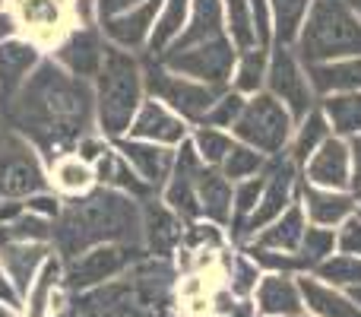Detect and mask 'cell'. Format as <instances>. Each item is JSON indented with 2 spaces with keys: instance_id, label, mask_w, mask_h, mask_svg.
<instances>
[{
  "instance_id": "6da1fadb",
  "label": "cell",
  "mask_w": 361,
  "mask_h": 317,
  "mask_svg": "<svg viewBox=\"0 0 361 317\" xmlns=\"http://www.w3.org/2000/svg\"><path fill=\"white\" fill-rule=\"evenodd\" d=\"M0 112L13 131L51 162L61 152H73L76 143L95 131V89L89 80L67 73L44 57L23 89L0 102Z\"/></svg>"
},
{
  "instance_id": "7a4b0ae2",
  "label": "cell",
  "mask_w": 361,
  "mask_h": 317,
  "mask_svg": "<svg viewBox=\"0 0 361 317\" xmlns=\"http://www.w3.org/2000/svg\"><path fill=\"white\" fill-rule=\"evenodd\" d=\"M54 251L61 261H73L76 254L95 248V244H143V216L140 200L121 191L95 184L82 197L63 200L61 216L54 219Z\"/></svg>"
},
{
  "instance_id": "3957f363",
  "label": "cell",
  "mask_w": 361,
  "mask_h": 317,
  "mask_svg": "<svg viewBox=\"0 0 361 317\" xmlns=\"http://www.w3.org/2000/svg\"><path fill=\"white\" fill-rule=\"evenodd\" d=\"M171 261L146 254L127 276L73 295L80 317H171Z\"/></svg>"
},
{
  "instance_id": "277c9868",
  "label": "cell",
  "mask_w": 361,
  "mask_h": 317,
  "mask_svg": "<svg viewBox=\"0 0 361 317\" xmlns=\"http://www.w3.org/2000/svg\"><path fill=\"white\" fill-rule=\"evenodd\" d=\"M95 89V131L108 140L127 137L140 105L146 99L143 80V54L121 51L108 44L99 76L92 80Z\"/></svg>"
},
{
  "instance_id": "5b68a950",
  "label": "cell",
  "mask_w": 361,
  "mask_h": 317,
  "mask_svg": "<svg viewBox=\"0 0 361 317\" xmlns=\"http://www.w3.org/2000/svg\"><path fill=\"white\" fill-rule=\"evenodd\" d=\"M292 48L305 67L339 61V57H358L361 19L349 6V0H314Z\"/></svg>"
},
{
  "instance_id": "8992f818",
  "label": "cell",
  "mask_w": 361,
  "mask_h": 317,
  "mask_svg": "<svg viewBox=\"0 0 361 317\" xmlns=\"http://www.w3.org/2000/svg\"><path fill=\"white\" fill-rule=\"evenodd\" d=\"M295 124H298V121L292 118V112H288L276 95H269L267 89H263V92L250 95V99L244 102V112H241V118L235 121V127H231V137H235L238 143L254 146L263 156H279V152H286L288 143H292Z\"/></svg>"
},
{
  "instance_id": "52a82bcc",
  "label": "cell",
  "mask_w": 361,
  "mask_h": 317,
  "mask_svg": "<svg viewBox=\"0 0 361 317\" xmlns=\"http://www.w3.org/2000/svg\"><path fill=\"white\" fill-rule=\"evenodd\" d=\"M48 162L0 114V203L48 191Z\"/></svg>"
},
{
  "instance_id": "ba28073f",
  "label": "cell",
  "mask_w": 361,
  "mask_h": 317,
  "mask_svg": "<svg viewBox=\"0 0 361 317\" xmlns=\"http://www.w3.org/2000/svg\"><path fill=\"white\" fill-rule=\"evenodd\" d=\"M146 257L143 244H95V248L76 254L73 261H63V286L70 295H82L89 289H99L105 282H114L127 276Z\"/></svg>"
},
{
  "instance_id": "9c48e42d",
  "label": "cell",
  "mask_w": 361,
  "mask_h": 317,
  "mask_svg": "<svg viewBox=\"0 0 361 317\" xmlns=\"http://www.w3.org/2000/svg\"><path fill=\"white\" fill-rule=\"evenodd\" d=\"M143 80H146V95L165 102L190 127L203 124L209 108L216 105L219 92H222V89H212L206 83H197L190 76H180L175 70L162 67L156 57H143Z\"/></svg>"
},
{
  "instance_id": "30bf717a",
  "label": "cell",
  "mask_w": 361,
  "mask_h": 317,
  "mask_svg": "<svg viewBox=\"0 0 361 317\" xmlns=\"http://www.w3.org/2000/svg\"><path fill=\"white\" fill-rule=\"evenodd\" d=\"M156 61L162 67L175 70L180 76H190L197 83H206L212 89H228L231 70H235V61H238V48L228 42V35H219V38H209V42L169 48Z\"/></svg>"
},
{
  "instance_id": "8fae6325",
  "label": "cell",
  "mask_w": 361,
  "mask_h": 317,
  "mask_svg": "<svg viewBox=\"0 0 361 317\" xmlns=\"http://www.w3.org/2000/svg\"><path fill=\"white\" fill-rule=\"evenodd\" d=\"M298 187H301V168L288 159V152H279V156H269L267 168H263V193L260 203H257L254 216L247 219V225L241 229L235 244H247L250 238L260 229H267L273 219H279L288 206L298 200Z\"/></svg>"
},
{
  "instance_id": "7c38bea8",
  "label": "cell",
  "mask_w": 361,
  "mask_h": 317,
  "mask_svg": "<svg viewBox=\"0 0 361 317\" xmlns=\"http://www.w3.org/2000/svg\"><path fill=\"white\" fill-rule=\"evenodd\" d=\"M267 92L276 95V99L292 112L295 121H301L317 105V92H314L311 80H307V67L301 64V57L295 54L292 44H273V48H269Z\"/></svg>"
},
{
  "instance_id": "4fadbf2b",
  "label": "cell",
  "mask_w": 361,
  "mask_h": 317,
  "mask_svg": "<svg viewBox=\"0 0 361 317\" xmlns=\"http://www.w3.org/2000/svg\"><path fill=\"white\" fill-rule=\"evenodd\" d=\"M6 10L19 25V35L51 51L76 25L73 0H10Z\"/></svg>"
},
{
  "instance_id": "5bb4252c",
  "label": "cell",
  "mask_w": 361,
  "mask_h": 317,
  "mask_svg": "<svg viewBox=\"0 0 361 317\" xmlns=\"http://www.w3.org/2000/svg\"><path fill=\"white\" fill-rule=\"evenodd\" d=\"M105 51H108V42H105V35H102L99 23H89V25L76 23L73 29L48 51V57L57 64V67L67 70V73L92 83L102 70Z\"/></svg>"
},
{
  "instance_id": "9a60e30c",
  "label": "cell",
  "mask_w": 361,
  "mask_h": 317,
  "mask_svg": "<svg viewBox=\"0 0 361 317\" xmlns=\"http://www.w3.org/2000/svg\"><path fill=\"white\" fill-rule=\"evenodd\" d=\"M140 216H143V248L149 257L171 261L184 241V219L165 203L159 193L140 200Z\"/></svg>"
},
{
  "instance_id": "2e32d148",
  "label": "cell",
  "mask_w": 361,
  "mask_h": 317,
  "mask_svg": "<svg viewBox=\"0 0 361 317\" xmlns=\"http://www.w3.org/2000/svg\"><path fill=\"white\" fill-rule=\"evenodd\" d=\"M159 10H162V0H143V4L118 13V16L99 19V29H102V35H105V42L114 44V48L133 51V54H146V44H149Z\"/></svg>"
},
{
  "instance_id": "e0dca14e",
  "label": "cell",
  "mask_w": 361,
  "mask_h": 317,
  "mask_svg": "<svg viewBox=\"0 0 361 317\" xmlns=\"http://www.w3.org/2000/svg\"><path fill=\"white\" fill-rule=\"evenodd\" d=\"M127 137L149 140V143L178 150L180 143L190 140V124H187L180 114L171 112L165 102L146 95L143 105H140V112H137V118H133V124H130V131H127Z\"/></svg>"
},
{
  "instance_id": "ac0fdd59",
  "label": "cell",
  "mask_w": 361,
  "mask_h": 317,
  "mask_svg": "<svg viewBox=\"0 0 361 317\" xmlns=\"http://www.w3.org/2000/svg\"><path fill=\"white\" fill-rule=\"evenodd\" d=\"M301 181L330 191H352V150L349 140L333 133L311 159L301 165Z\"/></svg>"
},
{
  "instance_id": "d6986e66",
  "label": "cell",
  "mask_w": 361,
  "mask_h": 317,
  "mask_svg": "<svg viewBox=\"0 0 361 317\" xmlns=\"http://www.w3.org/2000/svg\"><path fill=\"white\" fill-rule=\"evenodd\" d=\"M73 295L63 286V261L61 254H51L44 261V267L38 270V276L32 280V286L23 295V314L25 317H57L63 308L70 305Z\"/></svg>"
},
{
  "instance_id": "ffe728a7",
  "label": "cell",
  "mask_w": 361,
  "mask_h": 317,
  "mask_svg": "<svg viewBox=\"0 0 361 317\" xmlns=\"http://www.w3.org/2000/svg\"><path fill=\"white\" fill-rule=\"evenodd\" d=\"M44 57H48V51L29 42L25 35H13L0 42V102L13 99Z\"/></svg>"
},
{
  "instance_id": "44dd1931",
  "label": "cell",
  "mask_w": 361,
  "mask_h": 317,
  "mask_svg": "<svg viewBox=\"0 0 361 317\" xmlns=\"http://www.w3.org/2000/svg\"><path fill=\"white\" fill-rule=\"evenodd\" d=\"M114 146H118V152L127 159V165L143 178V184L152 193H162L165 181H169L171 168H175V150L149 143V140H137V137H121L114 140Z\"/></svg>"
},
{
  "instance_id": "7402d4cb",
  "label": "cell",
  "mask_w": 361,
  "mask_h": 317,
  "mask_svg": "<svg viewBox=\"0 0 361 317\" xmlns=\"http://www.w3.org/2000/svg\"><path fill=\"white\" fill-rule=\"evenodd\" d=\"M257 317H298L305 314L301 282L292 273H263L250 295Z\"/></svg>"
},
{
  "instance_id": "603a6c76",
  "label": "cell",
  "mask_w": 361,
  "mask_h": 317,
  "mask_svg": "<svg viewBox=\"0 0 361 317\" xmlns=\"http://www.w3.org/2000/svg\"><path fill=\"white\" fill-rule=\"evenodd\" d=\"M298 200L305 206V216L311 225H326V229H339L352 213H358L355 191H330V187H314L301 181Z\"/></svg>"
},
{
  "instance_id": "cb8c5ba5",
  "label": "cell",
  "mask_w": 361,
  "mask_h": 317,
  "mask_svg": "<svg viewBox=\"0 0 361 317\" xmlns=\"http://www.w3.org/2000/svg\"><path fill=\"white\" fill-rule=\"evenodd\" d=\"M54 254V244L42 241H4L0 238V267L4 273L16 282L19 295H25V289L32 286V280L38 276V270L44 267V261Z\"/></svg>"
},
{
  "instance_id": "d4e9b609",
  "label": "cell",
  "mask_w": 361,
  "mask_h": 317,
  "mask_svg": "<svg viewBox=\"0 0 361 317\" xmlns=\"http://www.w3.org/2000/svg\"><path fill=\"white\" fill-rule=\"evenodd\" d=\"M301 295H305V311L314 317H361V305L345 289H336L330 282L317 280L314 273L298 276Z\"/></svg>"
},
{
  "instance_id": "484cf974",
  "label": "cell",
  "mask_w": 361,
  "mask_h": 317,
  "mask_svg": "<svg viewBox=\"0 0 361 317\" xmlns=\"http://www.w3.org/2000/svg\"><path fill=\"white\" fill-rule=\"evenodd\" d=\"M305 232H307L305 206H301V200H295V203L288 206V210L282 213L279 219H273L267 229H260L247 244L269 248V251H288V254H295V251L301 248V238H305Z\"/></svg>"
},
{
  "instance_id": "4316f807",
  "label": "cell",
  "mask_w": 361,
  "mask_h": 317,
  "mask_svg": "<svg viewBox=\"0 0 361 317\" xmlns=\"http://www.w3.org/2000/svg\"><path fill=\"white\" fill-rule=\"evenodd\" d=\"M48 184L63 200L82 197V193H89L95 187V168L86 159L76 156V152H61L57 159L48 162Z\"/></svg>"
},
{
  "instance_id": "83f0119b",
  "label": "cell",
  "mask_w": 361,
  "mask_h": 317,
  "mask_svg": "<svg viewBox=\"0 0 361 317\" xmlns=\"http://www.w3.org/2000/svg\"><path fill=\"white\" fill-rule=\"evenodd\" d=\"M314 92L333 95V92H358L361 89V54L358 57H339V61H324L307 67Z\"/></svg>"
},
{
  "instance_id": "f1b7e54d",
  "label": "cell",
  "mask_w": 361,
  "mask_h": 317,
  "mask_svg": "<svg viewBox=\"0 0 361 317\" xmlns=\"http://www.w3.org/2000/svg\"><path fill=\"white\" fill-rule=\"evenodd\" d=\"M197 193H200V210H203V219L228 229L231 225V193H235V184L225 178L219 168L206 165L197 178Z\"/></svg>"
},
{
  "instance_id": "f546056e",
  "label": "cell",
  "mask_w": 361,
  "mask_h": 317,
  "mask_svg": "<svg viewBox=\"0 0 361 317\" xmlns=\"http://www.w3.org/2000/svg\"><path fill=\"white\" fill-rule=\"evenodd\" d=\"M219 35H225V0H190L187 25L171 48L209 42V38H219Z\"/></svg>"
},
{
  "instance_id": "4dcf8cb0",
  "label": "cell",
  "mask_w": 361,
  "mask_h": 317,
  "mask_svg": "<svg viewBox=\"0 0 361 317\" xmlns=\"http://www.w3.org/2000/svg\"><path fill=\"white\" fill-rule=\"evenodd\" d=\"M95 184L111 187V191H121V193H127V197H133V200L152 197V191L143 184V178L127 165V159L118 152V146H111L105 156L95 162Z\"/></svg>"
},
{
  "instance_id": "1f68e13d",
  "label": "cell",
  "mask_w": 361,
  "mask_h": 317,
  "mask_svg": "<svg viewBox=\"0 0 361 317\" xmlns=\"http://www.w3.org/2000/svg\"><path fill=\"white\" fill-rule=\"evenodd\" d=\"M330 137H333L330 121H326V114L320 112V105H314L311 112H307L305 118L295 124V137H292V143H288L286 152H288V159L301 168Z\"/></svg>"
},
{
  "instance_id": "d6a6232c",
  "label": "cell",
  "mask_w": 361,
  "mask_h": 317,
  "mask_svg": "<svg viewBox=\"0 0 361 317\" xmlns=\"http://www.w3.org/2000/svg\"><path fill=\"white\" fill-rule=\"evenodd\" d=\"M187 16H190V0H162V10L156 16V25H152V35L143 57H162L180 38Z\"/></svg>"
},
{
  "instance_id": "836d02e7",
  "label": "cell",
  "mask_w": 361,
  "mask_h": 317,
  "mask_svg": "<svg viewBox=\"0 0 361 317\" xmlns=\"http://www.w3.org/2000/svg\"><path fill=\"white\" fill-rule=\"evenodd\" d=\"M320 112L326 114L333 133L343 140L361 137V89L358 92H333L317 99Z\"/></svg>"
},
{
  "instance_id": "e575fe53",
  "label": "cell",
  "mask_w": 361,
  "mask_h": 317,
  "mask_svg": "<svg viewBox=\"0 0 361 317\" xmlns=\"http://www.w3.org/2000/svg\"><path fill=\"white\" fill-rule=\"evenodd\" d=\"M267 67H269V48L238 51V61H235V70H231L228 86L250 99V95L267 89Z\"/></svg>"
},
{
  "instance_id": "d590c367",
  "label": "cell",
  "mask_w": 361,
  "mask_h": 317,
  "mask_svg": "<svg viewBox=\"0 0 361 317\" xmlns=\"http://www.w3.org/2000/svg\"><path fill=\"white\" fill-rule=\"evenodd\" d=\"M314 0H269L273 10V44H295Z\"/></svg>"
},
{
  "instance_id": "8d00e7d4",
  "label": "cell",
  "mask_w": 361,
  "mask_h": 317,
  "mask_svg": "<svg viewBox=\"0 0 361 317\" xmlns=\"http://www.w3.org/2000/svg\"><path fill=\"white\" fill-rule=\"evenodd\" d=\"M263 270L254 263V257L247 254L244 248H235L228 257H225V286L231 289V295L235 299H250L257 289V282H260Z\"/></svg>"
},
{
  "instance_id": "74e56055",
  "label": "cell",
  "mask_w": 361,
  "mask_h": 317,
  "mask_svg": "<svg viewBox=\"0 0 361 317\" xmlns=\"http://www.w3.org/2000/svg\"><path fill=\"white\" fill-rule=\"evenodd\" d=\"M190 146L203 159V165L219 168L225 162V156L231 152V146H235V137H231V131H222V127L197 124V127H190Z\"/></svg>"
},
{
  "instance_id": "f35d334b",
  "label": "cell",
  "mask_w": 361,
  "mask_h": 317,
  "mask_svg": "<svg viewBox=\"0 0 361 317\" xmlns=\"http://www.w3.org/2000/svg\"><path fill=\"white\" fill-rule=\"evenodd\" d=\"M225 35L238 51L260 48L254 16H250V0H225Z\"/></svg>"
},
{
  "instance_id": "ab89813d",
  "label": "cell",
  "mask_w": 361,
  "mask_h": 317,
  "mask_svg": "<svg viewBox=\"0 0 361 317\" xmlns=\"http://www.w3.org/2000/svg\"><path fill=\"white\" fill-rule=\"evenodd\" d=\"M336 254V229H326V225H311L307 222V232L301 238V248H298V257L305 263L307 273L320 267L324 261Z\"/></svg>"
},
{
  "instance_id": "60d3db41",
  "label": "cell",
  "mask_w": 361,
  "mask_h": 317,
  "mask_svg": "<svg viewBox=\"0 0 361 317\" xmlns=\"http://www.w3.org/2000/svg\"><path fill=\"white\" fill-rule=\"evenodd\" d=\"M0 238L4 241H42V244H51L54 241V225L51 219H42L35 213H19L16 219L0 225Z\"/></svg>"
},
{
  "instance_id": "b9f144b4",
  "label": "cell",
  "mask_w": 361,
  "mask_h": 317,
  "mask_svg": "<svg viewBox=\"0 0 361 317\" xmlns=\"http://www.w3.org/2000/svg\"><path fill=\"white\" fill-rule=\"evenodd\" d=\"M314 276L324 282H330V286L336 289H358L361 286V257L355 254H333L330 261H324L317 270H314Z\"/></svg>"
},
{
  "instance_id": "7bdbcfd3",
  "label": "cell",
  "mask_w": 361,
  "mask_h": 317,
  "mask_svg": "<svg viewBox=\"0 0 361 317\" xmlns=\"http://www.w3.org/2000/svg\"><path fill=\"white\" fill-rule=\"evenodd\" d=\"M269 156H263V152H257L254 146L247 143H238L231 146V152L225 156V162L219 165V172L225 174V178L235 184V181H244V178H254V174H263V168H267Z\"/></svg>"
},
{
  "instance_id": "ee69618b",
  "label": "cell",
  "mask_w": 361,
  "mask_h": 317,
  "mask_svg": "<svg viewBox=\"0 0 361 317\" xmlns=\"http://www.w3.org/2000/svg\"><path fill=\"white\" fill-rule=\"evenodd\" d=\"M244 102H247V95L235 92L231 86L222 89V92H219V99H216V105H212L209 114H206L203 124L222 127V131H231V127H235V121L241 118V112H244Z\"/></svg>"
},
{
  "instance_id": "f6af8a7d",
  "label": "cell",
  "mask_w": 361,
  "mask_h": 317,
  "mask_svg": "<svg viewBox=\"0 0 361 317\" xmlns=\"http://www.w3.org/2000/svg\"><path fill=\"white\" fill-rule=\"evenodd\" d=\"M23 206H25V213H35V216L51 219V222H54V219L61 216L63 197H61V193H54V191L48 187V191H38V193H32V197H25Z\"/></svg>"
},
{
  "instance_id": "bcb514c9",
  "label": "cell",
  "mask_w": 361,
  "mask_h": 317,
  "mask_svg": "<svg viewBox=\"0 0 361 317\" xmlns=\"http://www.w3.org/2000/svg\"><path fill=\"white\" fill-rule=\"evenodd\" d=\"M336 251L339 254L361 257V213H352V216L336 229Z\"/></svg>"
},
{
  "instance_id": "7dc6e473",
  "label": "cell",
  "mask_w": 361,
  "mask_h": 317,
  "mask_svg": "<svg viewBox=\"0 0 361 317\" xmlns=\"http://www.w3.org/2000/svg\"><path fill=\"white\" fill-rule=\"evenodd\" d=\"M250 16H254L260 48H273V10H269V0H250Z\"/></svg>"
},
{
  "instance_id": "c3c4849f",
  "label": "cell",
  "mask_w": 361,
  "mask_h": 317,
  "mask_svg": "<svg viewBox=\"0 0 361 317\" xmlns=\"http://www.w3.org/2000/svg\"><path fill=\"white\" fill-rule=\"evenodd\" d=\"M137 4H143V0H95V13H99V19H108V16H118V13L130 10Z\"/></svg>"
},
{
  "instance_id": "681fc988",
  "label": "cell",
  "mask_w": 361,
  "mask_h": 317,
  "mask_svg": "<svg viewBox=\"0 0 361 317\" xmlns=\"http://www.w3.org/2000/svg\"><path fill=\"white\" fill-rule=\"evenodd\" d=\"M0 301H6V305H19V308H23V295H19L16 282H13L10 276L4 273V267H0Z\"/></svg>"
},
{
  "instance_id": "f907efd6",
  "label": "cell",
  "mask_w": 361,
  "mask_h": 317,
  "mask_svg": "<svg viewBox=\"0 0 361 317\" xmlns=\"http://www.w3.org/2000/svg\"><path fill=\"white\" fill-rule=\"evenodd\" d=\"M349 150H352V191L361 187V137L349 140Z\"/></svg>"
},
{
  "instance_id": "816d5d0a",
  "label": "cell",
  "mask_w": 361,
  "mask_h": 317,
  "mask_svg": "<svg viewBox=\"0 0 361 317\" xmlns=\"http://www.w3.org/2000/svg\"><path fill=\"white\" fill-rule=\"evenodd\" d=\"M13 35H19L16 19H13L10 10H0V42H6V38H13Z\"/></svg>"
},
{
  "instance_id": "f5cc1de1",
  "label": "cell",
  "mask_w": 361,
  "mask_h": 317,
  "mask_svg": "<svg viewBox=\"0 0 361 317\" xmlns=\"http://www.w3.org/2000/svg\"><path fill=\"white\" fill-rule=\"evenodd\" d=\"M225 317H257V308H254V301L250 299H244V301H238V305L231 308Z\"/></svg>"
},
{
  "instance_id": "db71d44e",
  "label": "cell",
  "mask_w": 361,
  "mask_h": 317,
  "mask_svg": "<svg viewBox=\"0 0 361 317\" xmlns=\"http://www.w3.org/2000/svg\"><path fill=\"white\" fill-rule=\"evenodd\" d=\"M0 317H25V314H23L19 305H6V301H0Z\"/></svg>"
},
{
  "instance_id": "11a10c76",
  "label": "cell",
  "mask_w": 361,
  "mask_h": 317,
  "mask_svg": "<svg viewBox=\"0 0 361 317\" xmlns=\"http://www.w3.org/2000/svg\"><path fill=\"white\" fill-rule=\"evenodd\" d=\"M57 317H80V314H76V308H73V305H67V308H63V311L57 314Z\"/></svg>"
},
{
  "instance_id": "9f6ffc18",
  "label": "cell",
  "mask_w": 361,
  "mask_h": 317,
  "mask_svg": "<svg viewBox=\"0 0 361 317\" xmlns=\"http://www.w3.org/2000/svg\"><path fill=\"white\" fill-rule=\"evenodd\" d=\"M349 6H352V10H355V16L361 19V0H349Z\"/></svg>"
},
{
  "instance_id": "6f0895ef",
  "label": "cell",
  "mask_w": 361,
  "mask_h": 317,
  "mask_svg": "<svg viewBox=\"0 0 361 317\" xmlns=\"http://www.w3.org/2000/svg\"><path fill=\"white\" fill-rule=\"evenodd\" d=\"M349 295H352V299H355L358 305H361V286H358V289H349Z\"/></svg>"
},
{
  "instance_id": "680465c9",
  "label": "cell",
  "mask_w": 361,
  "mask_h": 317,
  "mask_svg": "<svg viewBox=\"0 0 361 317\" xmlns=\"http://www.w3.org/2000/svg\"><path fill=\"white\" fill-rule=\"evenodd\" d=\"M355 200H358V213H361V187H355Z\"/></svg>"
},
{
  "instance_id": "91938a15",
  "label": "cell",
  "mask_w": 361,
  "mask_h": 317,
  "mask_svg": "<svg viewBox=\"0 0 361 317\" xmlns=\"http://www.w3.org/2000/svg\"><path fill=\"white\" fill-rule=\"evenodd\" d=\"M6 4H10V0H0V10H6Z\"/></svg>"
},
{
  "instance_id": "94428289",
  "label": "cell",
  "mask_w": 361,
  "mask_h": 317,
  "mask_svg": "<svg viewBox=\"0 0 361 317\" xmlns=\"http://www.w3.org/2000/svg\"><path fill=\"white\" fill-rule=\"evenodd\" d=\"M298 317H314V314H307V311H305V314H298Z\"/></svg>"
},
{
  "instance_id": "6125c7cd",
  "label": "cell",
  "mask_w": 361,
  "mask_h": 317,
  "mask_svg": "<svg viewBox=\"0 0 361 317\" xmlns=\"http://www.w3.org/2000/svg\"><path fill=\"white\" fill-rule=\"evenodd\" d=\"M0 114H4V112H0Z\"/></svg>"
}]
</instances>
